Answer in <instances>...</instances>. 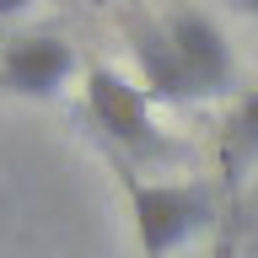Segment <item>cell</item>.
<instances>
[{"label":"cell","instance_id":"1","mask_svg":"<svg viewBox=\"0 0 258 258\" xmlns=\"http://www.w3.org/2000/svg\"><path fill=\"white\" fill-rule=\"evenodd\" d=\"M118 183H124L129 215H135V237L140 258H172L183 242H194L215 215L205 183H145L135 167L118 161Z\"/></svg>","mask_w":258,"mask_h":258},{"label":"cell","instance_id":"2","mask_svg":"<svg viewBox=\"0 0 258 258\" xmlns=\"http://www.w3.org/2000/svg\"><path fill=\"white\" fill-rule=\"evenodd\" d=\"M86 108L92 124L108 135V145L129 161H161L172 145L161 140L156 118H151V97L140 92V81H129L124 70L92 59L86 64Z\"/></svg>","mask_w":258,"mask_h":258},{"label":"cell","instance_id":"3","mask_svg":"<svg viewBox=\"0 0 258 258\" xmlns=\"http://www.w3.org/2000/svg\"><path fill=\"white\" fill-rule=\"evenodd\" d=\"M81 54L59 32H22L0 48V92L27 97V102H54L76 81Z\"/></svg>","mask_w":258,"mask_h":258},{"label":"cell","instance_id":"4","mask_svg":"<svg viewBox=\"0 0 258 258\" xmlns=\"http://www.w3.org/2000/svg\"><path fill=\"white\" fill-rule=\"evenodd\" d=\"M167 38H172L177 59H183V70H188L194 92L199 97H226L231 86H237V54H231V43H226V32L210 22L205 11H172L167 22Z\"/></svg>","mask_w":258,"mask_h":258},{"label":"cell","instance_id":"5","mask_svg":"<svg viewBox=\"0 0 258 258\" xmlns=\"http://www.w3.org/2000/svg\"><path fill=\"white\" fill-rule=\"evenodd\" d=\"M124 38H129V48H135L140 92L151 97V108H156V102H167V108L199 102V92H194V81H188V70H183V59H177V48H172V38H167L161 22H151V16H124Z\"/></svg>","mask_w":258,"mask_h":258},{"label":"cell","instance_id":"6","mask_svg":"<svg viewBox=\"0 0 258 258\" xmlns=\"http://www.w3.org/2000/svg\"><path fill=\"white\" fill-rule=\"evenodd\" d=\"M253 167H258V86L242 97L237 113L226 118V140H221V172H226V188H237Z\"/></svg>","mask_w":258,"mask_h":258},{"label":"cell","instance_id":"7","mask_svg":"<svg viewBox=\"0 0 258 258\" xmlns=\"http://www.w3.org/2000/svg\"><path fill=\"white\" fill-rule=\"evenodd\" d=\"M32 0H0V22H11V16H22Z\"/></svg>","mask_w":258,"mask_h":258},{"label":"cell","instance_id":"8","mask_svg":"<svg viewBox=\"0 0 258 258\" xmlns=\"http://www.w3.org/2000/svg\"><path fill=\"white\" fill-rule=\"evenodd\" d=\"M231 6H237V11H247V16L258 22V0H231Z\"/></svg>","mask_w":258,"mask_h":258}]
</instances>
